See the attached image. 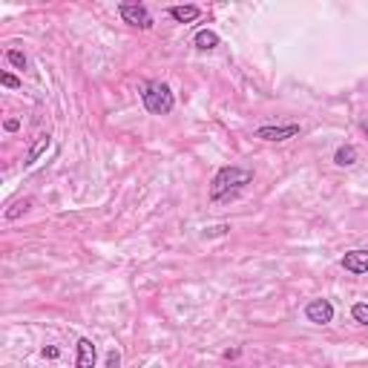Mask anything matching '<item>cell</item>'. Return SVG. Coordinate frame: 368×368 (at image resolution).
Masks as SVG:
<instances>
[{"label":"cell","instance_id":"cell-11","mask_svg":"<svg viewBox=\"0 0 368 368\" xmlns=\"http://www.w3.org/2000/svg\"><path fill=\"white\" fill-rule=\"evenodd\" d=\"M193 44H196V49L210 52V49H216V46H219V35H216V32H210V29H202V32L193 38Z\"/></svg>","mask_w":368,"mask_h":368},{"label":"cell","instance_id":"cell-18","mask_svg":"<svg viewBox=\"0 0 368 368\" xmlns=\"http://www.w3.org/2000/svg\"><path fill=\"white\" fill-rule=\"evenodd\" d=\"M18 127H20V121H18V118H6V130H9V133H15Z\"/></svg>","mask_w":368,"mask_h":368},{"label":"cell","instance_id":"cell-10","mask_svg":"<svg viewBox=\"0 0 368 368\" xmlns=\"http://www.w3.org/2000/svg\"><path fill=\"white\" fill-rule=\"evenodd\" d=\"M357 159H360V152H357L354 144H343L340 150L334 152V162L340 164V167H351V164H357Z\"/></svg>","mask_w":368,"mask_h":368},{"label":"cell","instance_id":"cell-8","mask_svg":"<svg viewBox=\"0 0 368 368\" xmlns=\"http://www.w3.org/2000/svg\"><path fill=\"white\" fill-rule=\"evenodd\" d=\"M49 144H52V136L49 133H41L38 138H35V144L32 147H29V152H26V162H23V167H32L41 156H44V152L49 150Z\"/></svg>","mask_w":368,"mask_h":368},{"label":"cell","instance_id":"cell-17","mask_svg":"<svg viewBox=\"0 0 368 368\" xmlns=\"http://www.w3.org/2000/svg\"><path fill=\"white\" fill-rule=\"evenodd\" d=\"M44 357H46V360H58V357H60V351H58L55 346H49V348H44Z\"/></svg>","mask_w":368,"mask_h":368},{"label":"cell","instance_id":"cell-5","mask_svg":"<svg viewBox=\"0 0 368 368\" xmlns=\"http://www.w3.org/2000/svg\"><path fill=\"white\" fill-rule=\"evenodd\" d=\"M98 362V348L89 336H81L78 346H75V368H96Z\"/></svg>","mask_w":368,"mask_h":368},{"label":"cell","instance_id":"cell-9","mask_svg":"<svg viewBox=\"0 0 368 368\" xmlns=\"http://www.w3.org/2000/svg\"><path fill=\"white\" fill-rule=\"evenodd\" d=\"M199 15H202V9L193 6V4H188V6H170V18L176 23H193V20H199Z\"/></svg>","mask_w":368,"mask_h":368},{"label":"cell","instance_id":"cell-12","mask_svg":"<svg viewBox=\"0 0 368 368\" xmlns=\"http://www.w3.org/2000/svg\"><path fill=\"white\" fill-rule=\"evenodd\" d=\"M29 207H32V199H20V202H15V204H12V207L4 213V216H6L9 222H15L18 216H23V213H26Z\"/></svg>","mask_w":368,"mask_h":368},{"label":"cell","instance_id":"cell-3","mask_svg":"<svg viewBox=\"0 0 368 368\" xmlns=\"http://www.w3.org/2000/svg\"><path fill=\"white\" fill-rule=\"evenodd\" d=\"M118 12H121V18H124V23H130V26H138V29L152 26V15H150V9L144 4H121Z\"/></svg>","mask_w":368,"mask_h":368},{"label":"cell","instance_id":"cell-6","mask_svg":"<svg viewBox=\"0 0 368 368\" xmlns=\"http://www.w3.org/2000/svg\"><path fill=\"white\" fill-rule=\"evenodd\" d=\"M299 136V124H285V127H259L254 133V138L259 141H288Z\"/></svg>","mask_w":368,"mask_h":368},{"label":"cell","instance_id":"cell-14","mask_svg":"<svg viewBox=\"0 0 368 368\" xmlns=\"http://www.w3.org/2000/svg\"><path fill=\"white\" fill-rule=\"evenodd\" d=\"M6 60H9L12 67H18V70H26V64H29L26 55H23L20 49H9V52H6Z\"/></svg>","mask_w":368,"mask_h":368},{"label":"cell","instance_id":"cell-4","mask_svg":"<svg viewBox=\"0 0 368 368\" xmlns=\"http://www.w3.org/2000/svg\"><path fill=\"white\" fill-rule=\"evenodd\" d=\"M305 317L314 325H328L334 320V305L328 299H311L308 308H305Z\"/></svg>","mask_w":368,"mask_h":368},{"label":"cell","instance_id":"cell-16","mask_svg":"<svg viewBox=\"0 0 368 368\" xmlns=\"http://www.w3.org/2000/svg\"><path fill=\"white\" fill-rule=\"evenodd\" d=\"M118 365H121L118 351H110V357H107V368H118Z\"/></svg>","mask_w":368,"mask_h":368},{"label":"cell","instance_id":"cell-13","mask_svg":"<svg viewBox=\"0 0 368 368\" xmlns=\"http://www.w3.org/2000/svg\"><path fill=\"white\" fill-rule=\"evenodd\" d=\"M351 317H354L360 325H365V328H368V302H357L354 308H351Z\"/></svg>","mask_w":368,"mask_h":368},{"label":"cell","instance_id":"cell-15","mask_svg":"<svg viewBox=\"0 0 368 368\" xmlns=\"http://www.w3.org/2000/svg\"><path fill=\"white\" fill-rule=\"evenodd\" d=\"M0 84H4L6 89H18V86H20V81H18L12 72H4V75H0Z\"/></svg>","mask_w":368,"mask_h":368},{"label":"cell","instance_id":"cell-2","mask_svg":"<svg viewBox=\"0 0 368 368\" xmlns=\"http://www.w3.org/2000/svg\"><path fill=\"white\" fill-rule=\"evenodd\" d=\"M141 101H144V110L152 115H170L176 107V96L164 81H147L141 86Z\"/></svg>","mask_w":368,"mask_h":368},{"label":"cell","instance_id":"cell-7","mask_svg":"<svg viewBox=\"0 0 368 368\" xmlns=\"http://www.w3.org/2000/svg\"><path fill=\"white\" fill-rule=\"evenodd\" d=\"M343 268L348 270V273H368V251H348L346 256H343Z\"/></svg>","mask_w":368,"mask_h":368},{"label":"cell","instance_id":"cell-1","mask_svg":"<svg viewBox=\"0 0 368 368\" xmlns=\"http://www.w3.org/2000/svg\"><path fill=\"white\" fill-rule=\"evenodd\" d=\"M254 181V173L244 167H222L210 181V199L213 202H225L233 199L239 190H244Z\"/></svg>","mask_w":368,"mask_h":368}]
</instances>
